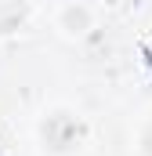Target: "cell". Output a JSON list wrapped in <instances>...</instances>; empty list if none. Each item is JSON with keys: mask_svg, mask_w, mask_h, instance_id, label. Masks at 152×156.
<instances>
[{"mask_svg": "<svg viewBox=\"0 0 152 156\" xmlns=\"http://www.w3.org/2000/svg\"><path fill=\"white\" fill-rule=\"evenodd\" d=\"M141 145H145V153L152 156V123H149V127H145V138H141Z\"/></svg>", "mask_w": 152, "mask_h": 156, "instance_id": "2", "label": "cell"}, {"mask_svg": "<svg viewBox=\"0 0 152 156\" xmlns=\"http://www.w3.org/2000/svg\"><path fill=\"white\" fill-rule=\"evenodd\" d=\"M26 11H29V4H26V0H0V37L15 33V29L22 26Z\"/></svg>", "mask_w": 152, "mask_h": 156, "instance_id": "1", "label": "cell"}]
</instances>
